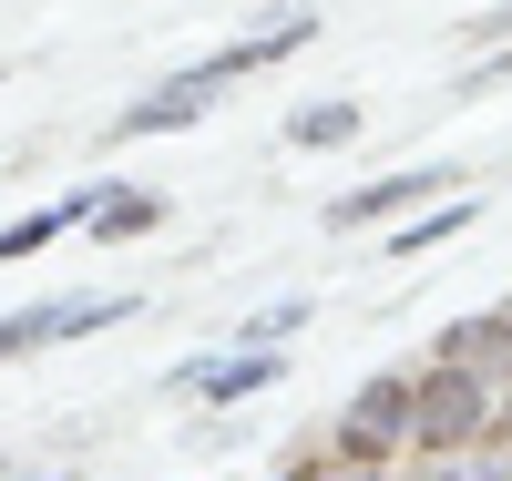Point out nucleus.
I'll return each instance as SVG.
<instances>
[{"label":"nucleus","mask_w":512,"mask_h":481,"mask_svg":"<svg viewBox=\"0 0 512 481\" xmlns=\"http://www.w3.org/2000/svg\"><path fill=\"white\" fill-rule=\"evenodd\" d=\"M492 420H502V389H492L482 369H461V359H431V369L410 379V461H420V451H431V461L472 451Z\"/></svg>","instance_id":"obj_1"},{"label":"nucleus","mask_w":512,"mask_h":481,"mask_svg":"<svg viewBox=\"0 0 512 481\" xmlns=\"http://www.w3.org/2000/svg\"><path fill=\"white\" fill-rule=\"evenodd\" d=\"M328 441L390 471V461L410 451V369H379V379H359V389H349V410H338V430H328Z\"/></svg>","instance_id":"obj_2"},{"label":"nucleus","mask_w":512,"mask_h":481,"mask_svg":"<svg viewBox=\"0 0 512 481\" xmlns=\"http://www.w3.org/2000/svg\"><path fill=\"white\" fill-rule=\"evenodd\" d=\"M134 318V297L103 287V297H41V308L0 318V359H31V348H62V338H93V328H123Z\"/></svg>","instance_id":"obj_3"},{"label":"nucleus","mask_w":512,"mask_h":481,"mask_svg":"<svg viewBox=\"0 0 512 481\" xmlns=\"http://www.w3.org/2000/svg\"><path fill=\"white\" fill-rule=\"evenodd\" d=\"M461 185V164H400V174H369L359 195H338L328 205V236H369V226H400V215L420 195H451Z\"/></svg>","instance_id":"obj_4"},{"label":"nucleus","mask_w":512,"mask_h":481,"mask_svg":"<svg viewBox=\"0 0 512 481\" xmlns=\"http://www.w3.org/2000/svg\"><path fill=\"white\" fill-rule=\"evenodd\" d=\"M287 379V359L277 348H226V359H185V369H164V389L175 400H205V410H236V400H256V389H277Z\"/></svg>","instance_id":"obj_5"},{"label":"nucleus","mask_w":512,"mask_h":481,"mask_svg":"<svg viewBox=\"0 0 512 481\" xmlns=\"http://www.w3.org/2000/svg\"><path fill=\"white\" fill-rule=\"evenodd\" d=\"M226 82H205V72H175V82H154V93L134 113H113V144H144V134H185V123H205V103H216Z\"/></svg>","instance_id":"obj_6"},{"label":"nucleus","mask_w":512,"mask_h":481,"mask_svg":"<svg viewBox=\"0 0 512 481\" xmlns=\"http://www.w3.org/2000/svg\"><path fill=\"white\" fill-rule=\"evenodd\" d=\"M318 41V11H277L267 31H246V41H226V52H205L195 72L205 82H246V72H267V62H287V52H308Z\"/></svg>","instance_id":"obj_7"},{"label":"nucleus","mask_w":512,"mask_h":481,"mask_svg":"<svg viewBox=\"0 0 512 481\" xmlns=\"http://www.w3.org/2000/svg\"><path fill=\"white\" fill-rule=\"evenodd\" d=\"M431 359H461V369H482L492 389H512V308H472V318H451L431 338Z\"/></svg>","instance_id":"obj_8"},{"label":"nucleus","mask_w":512,"mask_h":481,"mask_svg":"<svg viewBox=\"0 0 512 481\" xmlns=\"http://www.w3.org/2000/svg\"><path fill=\"white\" fill-rule=\"evenodd\" d=\"M164 226V195H144V185H103V205L82 215V236L93 246H134V236H154Z\"/></svg>","instance_id":"obj_9"},{"label":"nucleus","mask_w":512,"mask_h":481,"mask_svg":"<svg viewBox=\"0 0 512 481\" xmlns=\"http://www.w3.org/2000/svg\"><path fill=\"white\" fill-rule=\"evenodd\" d=\"M472 215H482V195H441L431 215H400V236H390V256L410 267V256H431V246H451L461 226H472Z\"/></svg>","instance_id":"obj_10"},{"label":"nucleus","mask_w":512,"mask_h":481,"mask_svg":"<svg viewBox=\"0 0 512 481\" xmlns=\"http://www.w3.org/2000/svg\"><path fill=\"white\" fill-rule=\"evenodd\" d=\"M359 123H369L359 103H297L287 113V144L297 154H338V144H359Z\"/></svg>","instance_id":"obj_11"},{"label":"nucleus","mask_w":512,"mask_h":481,"mask_svg":"<svg viewBox=\"0 0 512 481\" xmlns=\"http://www.w3.org/2000/svg\"><path fill=\"white\" fill-rule=\"evenodd\" d=\"M62 226H72L62 205H41V215H21V226H0V267H21V256H41V246H52Z\"/></svg>","instance_id":"obj_12"},{"label":"nucleus","mask_w":512,"mask_h":481,"mask_svg":"<svg viewBox=\"0 0 512 481\" xmlns=\"http://www.w3.org/2000/svg\"><path fill=\"white\" fill-rule=\"evenodd\" d=\"M287 481H379V461H359V451H308Z\"/></svg>","instance_id":"obj_13"},{"label":"nucleus","mask_w":512,"mask_h":481,"mask_svg":"<svg viewBox=\"0 0 512 481\" xmlns=\"http://www.w3.org/2000/svg\"><path fill=\"white\" fill-rule=\"evenodd\" d=\"M461 41H472V52H492V41H512V0H492L482 21H461Z\"/></svg>","instance_id":"obj_14"},{"label":"nucleus","mask_w":512,"mask_h":481,"mask_svg":"<svg viewBox=\"0 0 512 481\" xmlns=\"http://www.w3.org/2000/svg\"><path fill=\"white\" fill-rule=\"evenodd\" d=\"M379 481H451V461H431V451H420V471H379Z\"/></svg>","instance_id":"obj_15"}]
</instances>
